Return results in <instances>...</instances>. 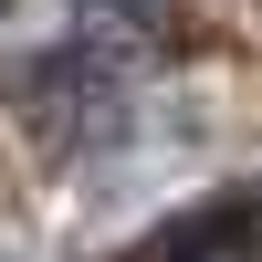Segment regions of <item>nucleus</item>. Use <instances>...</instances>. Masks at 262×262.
Listing matches in <instances>:
<instances>
[{
	"label": "nucleus",
	"mask_w": 262,
	"mask_h": 262,
	"mask_svg": "<svg viewBox=\"0 0 262 262\" xmlns=\"http://www.w3.org/2000/svg\"><path fill=\"white\" fill-rule=\"evenodd\" d=\"M0 11H11V0H0Z\"/></svg>",
	"instance_id": "nucleus-1"
}]
</instances>
